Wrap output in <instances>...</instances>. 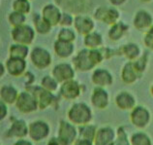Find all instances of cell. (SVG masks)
I'll use <instances>...</instances> for the list:
<instances>
[{
	"label": "cell",
	"mask_w": 153,
	"mask_h": 145,
	"mask_svg": "<svg viewBox=\"0 0 153 145\" xmlns=\"http://www.w3.org/2000/svg\"><path fill=\"white\" fill-rule=\"evenodd\" d=\"M105 59L101 48L99 49H88L83 48L78 52L72 59V63L76 70L80 72H87L101 63Z\"/></svg>",
	"instance_id": "6da1fadb"
},
{
	"label": "cell",
	"mask_w": 153,
	"mask_h": 145,
	"mask_svg": "<svg viewBox=\"0 0 153 145\" xmlns=\"http://www.w3.org/2000/svg\"><path fill=\"white\" fill-rule=\"evenodd\" d=\"M68 120L75 126H82L89 124L92 120L91 108L84 102L74 103L67 113Z\"/></svg>",
	"instance_id": "7a4b0ae2"
},
{
	"label": "cell",
	"mask_w": 153,
	"mask_h": 145,
	"mask_svg": "<svg viewBox=\"0 0 153 145\" xmlns=\"http://www.w3.org/2000/svg\"><path fill=\"white\" fill-rule=\"evenodd\" d=\"M26 91L30 92L33 95L38 101L39 109L45 110L50 106H52L56 102V96L53 95V92L45 90L41 85H29L25 87Z\"/></svg>",
	"instance_id": "3957f363"
},
{
	"label": "cell",
	"mask_w": 153,
	"mask_h": 145,
	"mask_svg": "<svg viewBox=\"0 0 153 145\" xmlns=\"http://www.w3.org/2000/svg\"><path fill=\"white\" fill-rule=\"evenodd\" d=\"M36 30L33 26L29 25H25L12 27L11 30V37L13 41L19 44H25V45L29 46L30 44L33 43L35 36H36Z\"/></svg>",
	"instance_id": "277c9868"
},
{
	"label": "cell",
	"mask_w": 153,
	"mask_h": 145,
	"mask_svg": "<svg viewBox=\"0 0 153 145\" xmlns=\"http://www.w3.org/2000/svg\"><path fill=\"white\" fill-rule=\"evenodd\" d=\"M79 131L74 124L70 121L67 122L65 120H61L59 122L57 138L60 145H73L76 141Z\"/></svg>",
	"instance_id": "5b68a950"
},
{
	"label": "cell",
	"mask_w": 153,
	"mask_h": 145,
	"mask_svg": "<svg viewBox=\"0 0 153 145\" xmlns=\"http://www.w3.org/2000/svg\"><path fill=\"white\" fill-rule=\"evenodd\" d=\"M15 105L17 109L22 114H30L39 109L37 99L28 91L19 92Z\"/></svg>",
	"instance_id": "8992f818"
},
{
	"label": "cell",
	"mask_w": 153,
	"mask_h": 145,
	"mask_svg": "<svg viewBox=\"0 0 153 145\" xmlns=\"http://www.w3.org/2000/svg\"><path fill=\"white\" fill-rule=\"evenodd\" d=\"M93 17L96 21H99L105 23V25L111 26L117 22H119L120 13L114 6H111V7L99 6L94 11Z\"/></svg>",
	"instance_id": "52a82bcc"
},
{
	"label": "cell",
	"mask_w": 153,
	"mask_h": 145,
	"mask_svg": "<svg viewBox=\"0 0 153 145\" xmlns=\"http://www.w3.org/2000/svg\"><path fill=\"white\" fill-rule=\"evenodd\" d=\"M30 60L32 64L38 69H46L52 62L51 55L46 48L43 47H34L30 51Z\"/></svg>",
	"instance_id": "ba28073f"
},
{
	"label": "cell",
	"mask_w": 153,
	"mask_h": 145,
	"mask_svg": "<svg viewBox=\"0 0 153 145\" xmlns=\"http://www.w3.org/2000/svg\"><path fill=\"white\" fill-rule=\"evenodd\" d=\"M150 112L148 111L144 106L138 105L135 106L131 110L130 113V121L133 124V126H135L138 128H146L150 122Z\"/></svg>",
	"instance_id": "9c48e42d"
},
{
	"label": "cell",
	"mask_w": 153,
	"mask_h": 145,
	"mask_svg": "<svg viewBox=\"0 0 153 145\" xmlns=\"http://www.w3.org/2000/svg\"><path fill=\"white\" fill-rule=\"evenodd\" d=\"M75 67L68 62H60L53 66L51 70V75L56 79L59 84L69 81L75 78Z\"/></svg>",
	"instance_id": "30bf717a"
},
{
	"label": "cell",
	"mask_w": 153,
	"mask_h": 145,
	"mask_svg": "<svg viewBox=\"0 0 153 145\" xmlns=\"http://www.w3.org/2000/svg\"><path fill=\"white\" fill-rule=\"evenodd\" d=\"M82 94V86L75 79L69 80L61 84L59 88V95L66 100H74Z\"/></svg>",
	"instance_id": "8fae6325"
},
{
	"label": "cell",
	"mask_w": 153,
	"mask_h": 145,
	"mask_svg": "<svg viewBox=\"0 0 153 145\" xmlns=\"http://www.w3.org/2000/svg\"><path fill=\"white\" fill-rule=\"evenodd\" d=\"M28 127H29V134H28V135L30 136L32 140H34L36 142H39L41 140L47 138L50 134V126L45 121H34Z\"/></svg>",
	"instance_id": "7c38bea8"
},
{
	"label": "cell",
	"mask_w": 153,
	"mask_h": 145,
	"mask_svg": "<svg viewBox=\"0 0 153 145\" xmlns=\"http://www.w3.org/2000/svg\"><path fill=\"white\" fill-rule=\"evenodd\" d=\"M74 29L76 32L82 36H85L90 32L94 31L95 23L94 20L89 16L85 15H78L75 17L74 21Z\"/></svg>",
	"instance_id": "4fadbf2b"
},
{
	"label": "cell",
	"mask_w": 153,
	"mask_h": 145,
	"mask_svg": "<svg viewBox=\"0 0 153 145\" xmlns=\"http://www.w3.org/2000/svg\"><path fill=\"white\" fill-rule=\"evenodd\" d=\"M133 26L139 31H146L153 26V17L148 11L140 9L133 18Z\"/></svg>",
	"instance_id": "5bb4252c"
},
{
	"label": "cell",
	"mask_w": 153,
	"mask_h": 145,
	"mask_svg": "<svg viewBox=\"0 0 153 145\" xmlns=\"http://www.w3.org/2000/svg\"><path fill=\"white\" fill-rule=\"evenodd\" d=\"M6 71L13 77H19L25 74L27 62L25 59L9 57L5 62Z\"/></svg>",
	"instance_id": "9a60e30c"
},
{
	"label": "cell",
	"mask_w": 153,
	"mask_h": 145,
	"mask_svg": "<svg viewBox=\"0 0 153 145\" xmlns=\"http://www.w3.org/2000/svg\"><path fill=\"white\" fill-rule=\"evenodd\" d=\"M41 15L43 16V18L53 27V26H59V22H60V19H61L62 12L57 5L52 4V3H49V4H46V5L43 7Z\"/></svg>",
	"instance_id": "2e32d148"
},
{
	"label": "cell",
	"mask_w": 153,
	"mask_h": 145,
	"mask_svg": "<svg viewBox=\"0 0 153 145\" xmlns=\"http://www.w3.org/2000/svg\"><path fill=\"white\" fill-rule=\"evenodd\" d=\"M29 134V127L27 126L25 121L22 119H16L12 122L11 127L6 132V136L10 138H25Z\"/></svg>",
	"instance_id": "e0dca14e"
},
{
	"label": "cell",
	"mask_w": 153,
	"mask_h": 145,
	"mask_svg": "<svg viewBox=\"0 0 153 145\" xmlns=\"http://www.w3.org/2000/svg\"><path fill=\"white\" fill-rule=\"evenodd\" d=\"M91 104L95 108L100 110L106 109L110 102V98H108V92L102 87H95L92 91L91 98H90Z\"/></svg>",
	"instance_id": "ac0fdd59"
},
{
	"label": "cell",
	"mask_w": 153,
	"mask_h": 145,
	"mask_svg": "<svg viewBox=\"0 0 153 145\" xmlns=\"http://www.w3.org/2000/svg\"><path fill=\"white\" fill-rule=\"evenodd\" d=\"M91 81L96 87L106 88L114 82V77L108 70L105 68H96L91 75Z\"/></svg>",
	"instance_id": "d6986e66"
},
{
	"label": "cell",
	"mask_w": 153,
	"mask_h": 145,
	"mask_svg": "<svg viewBox=\"0 0 153 145\" xmlns=\"http://www.w3.org/2000/svg\"><path fill=\"white\" fill-rule=\"evenodd\" d=\"M116 137L114 128L103 127L97 130L93 140V145H111Z\"/></svg>",
	"instance_id": "ffe728a7"
},
{
	"label": "cell",
	"mask_w": 153,
	"mask_h": 145,
	"mask_svg": "<svg viewBox=\"0 0 153 145\" xmlns=\"http://www.w3.org/2000/svg\"><path fill=\"white\" fill-rule=\"evenodd\" d=\"M53 51L57 58L62 59H69L75 52V45L73 42H66L56 39L53 43Z\"/></svg>",
	"instance_id": "44dd1931"
},
{
	"label": "cell",
	"mask_w": 153,
	"mask_h": 145,
	"mask_svg": "<svg viewBox=\"0 0 153 145\" xmlns=\"http://www.w3.org/2000/svg\"><path fill=\"white\" fill-rule=\"evenodd\" d=\"M114 102L120 110L127 111L132 110L136 106V98L132 94L128 92H120L116 95Z\"/></svg>",
	"instance_id": "7402d4cb"
},
{
	"label": "cell",
	"mask_w": 153,
	"mask_h": 145,
	"mask_svg": "<svg viewBox=\"0 0 153 145\" xmlns=\"http://www.w3.org/2000/svg\"><path fill=\"white\" fill-rule=\"evenodd\" d=\"M140 77L142 76L137 71L134 62L128 60L121 69V80L127 85H132V84L137 82V80L140 79Z\"/></svg>",
	"instance_id": "603a6c76"
},
{
	"label": "cell",
	"mask_w": 153,
	"mask_h": 145,
	"mask_svg": "<svg viewBox=\"0 0 153 145\" xmlns=\"http://www.w3.org/2000/svg\"><path fill=\"white\" fill-rule=\"evenodd\" d=\"M118 50V56H123L129 62H134L142 56L140 47L136 43H126L120 47Z\"/></svg>",
	"instance_id": "cb8c5ba5"
},
{
	"label": "cell",
	"mask_w": 153,
	"mask_h": 145,
	"mask_svg": "<svg viewBox=\"0 0 153 145\" xmlns=\"http://www.w3.org/2000/svg\"><path fill=\"white\" fill-rule=\"evenodd\" d=\"M129 30V26L123 22H117L114 25L111 26L108 31V37L112 42H117L123 38V36Z\"/></svg>",
	"instance_id": "d4e9b609"
},
{
	"label": "cell",
	"mask_w": 153,
	"mask_h": 145,
	"mask_svg": "<svg viewBox=\"0 0 153 145\" xmlns=\"http://www.w3.org/2000/svg\"><path fill=\"white\" fill-rule=\"evenodd\" d=\"M19 92L14 86L3 85L0 89V99L6 104H15Z\"/></svg>",
	"instance_id": "484cf974"
},
{
	"label": "cell",
	"mask_w": 153,
	"mask_h": 145,
	"mask_svg": "<svg viewBox=\"0 0 153 145\" xmlns=\"http://www.w3.org/2000/svg\"><path fill=\"white\" fill-rule=\"evenodd\" d=\"M32 22H33V26H34L33 27L35 29L36 32L39 34L47 35L51 31L52 26L43 18L42 15L35 13L33 15V20H32Z\"/></svg>",
	"instance_id": "4316f807"
},
{
	"label": "cell",
	"mask_w": 153,
	"mask_h": 145,
	"mask_svg": "<svg viewBox=\"0 0 153 145\" xmlns=\"http://www.w3.org/2000/svg\"><path fill=\"white\" fill-rule=\"evenodd\" d=\"M84 47L88 49H99L103 45V36L98 31H92L89 34L83 36Z\"/></svg>",
	"instance_id": "83f0119b"
},
{
	"label": "cell",
	"mask_w": 153,
	"mask_h": 145,
	"mask_svg": "<svg viewBox=\"0 0 153 145\" xmlns=\"http://www.w3.org/2000/svg\"><path fill=\"white\" fill-rule=\"evenodd\" d=\"M9 57L12 58H19V59H25L30 55V49L28 45L25 44H19V43H14L9 47Z\"/></svg>",
	"instance_id": "f1b7e54d"
},
{
	"label": "cell",
	"mask_w": 153,
	"mask_h": 145,
	"mask_svg": "<svg viewBox=\"0 0 153 145\" xmlns=\"http://www.w3.org/2000/svg\"><path fill=\"white\" fill-rule=\"evenodd\" d=\"M78 131H79V136L80 138L88 139L93 142L95 134L97 132V128L93 125L86 124V125H82V126H79Z\"/></svg>",
	"instance_id": "f546056e"
},
{
	"label": "cell",
	"mask_w": 153,
	"mask_h": 145,
	"mask_svg": "<svg viewBox=\"0 0 153 145\" xmlns=\"http://www.w3.org/2000/svg\"><path fill=\"white\" fill-rule=\"evenodd\" d=\"M8 23L12 27L22 26L26 23V15L13 10L8 15Z\"/></svg>",
	"instance_id": "4dcf8cb0"
},
{
	"label": "cell",
	"mask_w": 153,
	"mask_h": 145,
	"mask_svg": "<svg viewBox=\"0 0 153 145\" xmlns=\"http://www.w3.org/2000/svg\"><path fill=\"white\" fill-rule=\"evenodd\" d=\"M76 38V32L75 29H72L71 27H61L57 33L56 39L62 40L66 42H75Z\"/></svg>",
	"instance_id": "1f68e13d"
},
{
	"label": "cell",
	"mask_w": 153,
	"mask_h": 145,
	"mask_svg": "<svg viewBox=\"0 0 153 145\" xmlns=\"http://www.w3.org/2000/svg\"><path fill=\"white\" fill-rule=\"evenodd\" d=\"M58 85L59 83L56 81V79L52 75H45L41 79V86L49 92H56L58 89Z\"/></svg>",
	"instance_id": "d6a6232c"
},
{
	"label": "cell",
	"mask_w": 153,
	"mask_h": 145,
	"mask_svg": "<svg viewBox=\"0 0 153 145\" xmlns=\"http://www.w3.org/2000/svg\"><path fill=\"white\" fill-rule=\"evenodd\" d=\"M131 145H152L151 139L146 134L142 131L135 132L130 138Z\"/></svg>",
	"instance_id": "836d02e7"
},
{
	"label": "cell",
	"mask_w": 153,
	"mask_h": 145,
	"mask_svg": "<svg viewBox=\"0 0 153 145\" xmlns=\"http://www.w3.org/2000/svg\"><path fill=\"white\" fill-rule=\"evenodd\" d=\"M12 8L14 11H18L22 14L28 15L31 12L30 0H14L13 4H12Z\"/></svg>",
	"instance_id": "e575fe53"
},
{
	"label": "cell",
	"mask_w": 153,
	"mask_h": 145,
	"mask_svg": "<svg viewBox=\"0 0 153 145\" xmlns=\"http://www.w3.org/2000/svg\"><path fill=\"white\" fill-rule=\"evenodd\" d=\"M111 145H131L130 140L128 139L127 134L125 131V128L119 127L116 132V137Z\"/></svg>",
	"instance_id": "d590c367"
},
{
	"label": "cell",
	"mask_w": 153,
	"mask_h": 145,
	"mask_svg": "<svg viewBox=\"0 0 153 145\" xmlns=\"http://www.w3.org/2000/svg\"><path fill=\"white\" fill-rule=\"evenodd\" d=\"M147 62H148V56L147 53H144L143 55H142L139 59H137L136 60H134V65L136 67L137 71L139 72V74L140 76H143V72L146 71V66H147Z\"/></svg>",
	"instance_id": "8d00e7d4"
},
{
	"label": "cell",
	"mask_w": 153,
	"mask_h": 145,
	"mask_svg": "<svg viewBox=\"0 0 153 145\" xmlns=\"http://www.w3.org/2000/svg\"><path fill=\"white\" fill-rule=\"evenodd\" d=\"M74 21H75V17H73V15L67 13V12H62L61 19H60L59 22V26L71 27L74 26Z\"/></svg>",
	"instance_id": "74e56055"
},
{
	"label": "cell",
	"mask_w": 153,
	"mask_h": 145,
	"mask_svg": "<svg viewBox=\"0 0 153 145\" xmlns=\"http://www.w3.org/2000/svg\"><path fill=\"white\" fill-rule=\"evenodd\" d=\"M143 44L147 50L153 52V26L144 33Z\"/></svg>",
	"instance_id": "f35d334b"
},
{
	"label": "cell",
	"mask_w": 153,
	"mask_h": 145,
	"mask_svg": "<svg viewBox=\"0 0 153 145\" xmlns=\"http://www.w3.org/2000/svg\"><path fill=\"white\" fill-rule=\"evenodd\" d=\"M8 114V108L7 104L3 101H0V120H4L7 117Z\"/></svg>",
	"instance_id": "ab89813d"
},
{
	"label": "cell",
	"mask_w": 153,
	"mask_h": 145,
	"mask_svg": "<svg viewBox=\"0 0 153 145\" xmlns=\"http://www.w3.org/2000/svg\"><path fill=\"white\" fill-rule=\"evenodd\" d=\"M73 145H93V142L90 141L88 139H84V138H76V141L73 143Z\"/></svg>",
	"instance_id": "60d3db41"
},
{
	"label": "cell",
	"mask_w": 153,
	"mask_h": 145,
	"mask_svg": "<svg viewBox=\"0 0 153 145\" xmlns=\"http://www.w3.org/2000/svg\"><path fill=\"white\" fill-rule=\"evenodd\" d=\"M108 1L111 3V6L119 7V6H122L123 4L127 1V0H108Z\"/></svg>",
	"instance_id": "b9f144b4"
},
{
	"label": "cell",
	"mask_w": 153,
	"mask_h": 145,
	"mask_svg": "<svg viewBox=\"0 0 153 145\" xmlns=\"http://www.w3.org/2000/svg\"><path fill=\"white\" fill-rule=\"evenodd\" d=\"M14 145H33V144H32L30 141H28V140H26V139L22 138V139H19Z\"/></svg>",
	"instance_id": "7bdbcfd3"
},
{
	"label": "cell",
	"mask_w": 153,
	"mask_h": 145,
	"mask_svg": "<svg viewBox=\"0 0 153 145\" xmlns=\"http://www.w3.org/2000/svg\"><path fill=\"white\" fill-rule=\"evenodd\" d=\"M47 145H60V142L57 137H51L49 141H48Z\"/></svg>",
	"instance_id": "ee69618b"
},
{
	"label": "cell",
	"mask_w": 153,
	"mask_h": 145,
	"mask_svg": "<svg viewBox=\"0 0 153 145\" xmlns=\"http://www.w3.org/2000/svg\"><path fill=\"white\" fill-rule=\"evenodd\" d=\"M143 3H149V2H151V1H153V0H140Z\"/></svg>",
	"instance_id": "f6af8a7d"
},
{
	"label": "cell",
	"mask_w": 153,
	"mask_h": 145,
	"mask_svg": "<svg viewBox=\"0 0 153 145\" xmlns=\"http://www.w3.org/2000/svg\"><path fill=\"white\" fill-rule=\"evenodd\" d=\"M150 95H151V96L153 98V85L150 87Z\"/></svg>",
	"instance_id": "bcb514c9"
},
{
	"label": "cell",
	"mask_w": 153,
	"mask_h": 145,
	"mask_svg": "<svg viewBox=\"0 0 153 145\" xmlns=\"http://www.w3.org/2000/svg\"><path fill=\"white\" fill-rule=\"evenodd\" d=\"M30 1H32V0H30Z\"/></svg>",
	"instance_id": "7dc6e473"
}]
</instances>
